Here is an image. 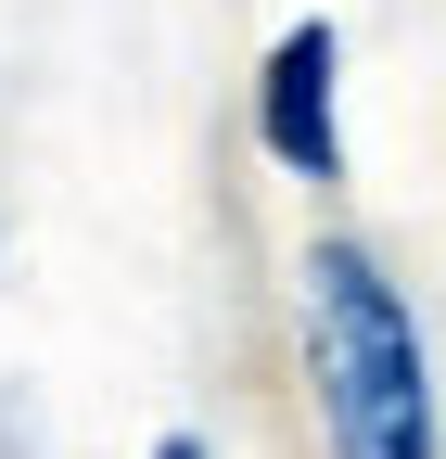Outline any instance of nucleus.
<instances>
[{"mask_svg": "<svg viewBox=\"0 0 446 459\" xmlns=\"http://www.w3.org/2000/svg\"><path fill=\"white\" fill-rule=\"evenodd\" d=\"M255 128H268V153H281L294 179H331V166H345V128H331V26H294L281 51H268Z\"/></svg>", "mask_w": 446, "mask_h": 459, "instance_id": "2", "label": "nucleus"}, {"mask_svg": "<svg viewBox=\"0 0 446 459\" xmlns=\"http://www.w3.org/2000/svg\"><path fill=\"white\" fill-rule=\"evenodd\" d=\"M153 459H204V446H192V434H166V446H153Z\"/></svg>", "mask_w": 446, "mask_h": 459, "instance_id": "3", "label": "nucleus"}, {"mask_svg": "<svg viewBox=\"0 0 446 459\" xmlns=\"http://www.w3.org/2000/svg\"><path fill=\"white\" fill-rule=\"evenodd\" d=\"M306 395H319L331 459H433V370L370 243L306 255Z\"/></svg>", "mask_w": 446, "mask_h": 459, "instance_id": "1", "label": "nucleus"}]
</instances>
